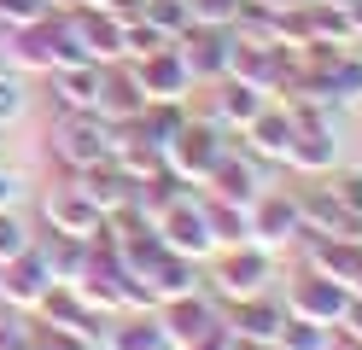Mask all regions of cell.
I'll return each mask as SVG.
<instances>
[{
    "label": "cell",
    "instance_id": "obj_1",
    "mask_svg": "<svg viewBox=\"0 0 362 350\" xmlns=\"http://www.w3.org/2000/svg\"><path fill=\"white\" fill-rule=\"evenodd\" d=\"M234 140L222 134L216 123H205V117H187V129H181L170 146H164V175L170 181H181V187H205L211 181V170L222 163V152H228Z\"/></svg>",
    "mask_w": 362,
    "mask_h": 350
},
{
    "label": "cell",
    "instance_id": "obj_2",
    "mask_svg": "<svg viewBox=\"0 0 362 350\" xmlns=\"http://www.w3.org/2000/svg\"><path fill=\"white\" fill-rule=\"evenodd\" d=\"M269 280H275V251H263V245H252V240L222 245L216 263H211V292H216V303L257 298V292H269Z\"/></svg>",
    "mask_w": 362,
    "mask_h": 350
},
{
    "label": "cell",
    "instance_id": "obj_3",
    "mask_svg": "<svg viewBox=\"0 0 362 350\" xmlns=\"http://www.w3.org/2000/svg\"><path fill=\"white\" fill-rule=\"evenodd\" d=\"M158 327H164V344L170 350H193V344H211V339L228 333V315H222V303L205 298V286H199L187 298L158 303Z\"/></svg>",
    "mask_w": 362,
    "mask_h": 350
},
{
    "label": "cell",
    "instance_id": "obj_4",
    "mask_svg": "<svg viewBox=\"0 0 362 350\" xmlns=\"http://www.w3.org/2000/svg\"><path fill=\"white\" fill-rule=\"evenodd\" d=\"M53 158L64 170H88V163H105L111 158V123L100 111H59L53 123Z\"/></svg>",
    "mask_w": 362,
    "mask_h": 350
},
{
    "label": "cell",
    "instance_id": "obj_5",
    "mask_svg": "<svg viewBox=\"0 0 362 350\" xmlns=\"http://www.w3.org/2000/svg\"><path fill=\"white\" fill-rule=\"evenodd\" d=\"M123 64H129L134 88H141V105H193V76H187V64H181L175 41L146 53V59H123Z\"/></svg>",
    "mask_w": 362,
    "mask_h": 350
},
{
    "label": "cell",
    "instance_id": "obj_6",
    "mask_svg": "<svg viewBox=\"0 0 362 350\" xmlns=\"http://www.w3.org/2000/svg\"><path fill=\"white\" fill-rule=\"evenodd\" d=\"M175 53H181V64H187L193 88H216V82H228L234 30H205V23H187V35H175Z\"/></svg>",
    "mask_w": 362,
    "mask_h": 350
},
{
    "label": "cell",
    "instance_id": "obj_7",
    "mask_svg": "<svg viewBox=\"0 0 362 350\" xmlns=\"http://www.w3.org/2000/svg\"><path fill=\"white\" fill-rule=\"evenodd\" d=\"M245 240L263 245V251L298 245L304 228H298V204H292V193H257L252 199V216H245Z\"/></svg>",
    "mask_w": 362,
    "mask_h": 350
},
{
    "label": "cell",
    "instance_id": "obj_8",
    "mask_svg": "<svg viewBox=\"0 0 362 350\" xmlns=\"http://www.w3.org/2000/svg\"><path fill=\"white\" fill-rule=\"evenodd\" d=\"M345 303H351V286H339V280H322V274H310V269L286 286V315L315 321V327H339Z\"/></svg>",
    "mask_w": 362,
    "mask_h": 350
},
{
    "label": "cell",
    "instance_id": "obj_9",
    "mask_svg": "<svg viewBox=\"0 0 362 350\" xmlns=\"http://www.w3.org/2000/svg\"><path fill=\"white\" fill-rule=\"evenodd\" d=\"M234 140H240V152H252L257 163L281 170V163H286V146H292V105H275V100H269Z\"/></svg>",
    "mask_w": 362,
    "mask_h": 350
},
{
    "label": "cell",
    "instance_id": "obj_10",
    "mask_svg": "<svg viewBox=\"0 0 362 350\" xmlns=\"http://www.w3.org/2000/svg\"><path fill=\"white\" fill-rule=\"evenodd\" d=\"M263 175H269V163H257L252 152L228 146V152H222V163L211 170V181L199 187V193H211V199H228V204H252V199L263 193Z\"/></svg>",
    "mask_w": 362,
    "mask_h": 350
},
{
    "label": "cell",
    "instance_id": "obj_11",
    "mask_svg": "<svg viewBox=\"0 0 362 350\" xmlns=\"http://www.w3.org/2000/svg\"><path fill=\"white\" fill-rule=\"evenodd\" d=\"M292 204H298V228L310 240H356V228H362L327 187H304V193H292Z\"/></svg>",
    "mask_w": 362,
    "mask_h": 350
},
{
    "label": "cell",
    "instance_id": "obj_12",
    "mask_svg": "<svg viewBox=\"0 0 362 350\" xmlns=\"http://www.w3.org/2000/svg\"><path fill=\"white\" fill-rule=\"evenodd\" d=\"M47 286H53V274H47V263H41L35 245L24 257H12V263H0V303L18 310V315H30L35 303L47 298Z\"/></svg>",
    "mask_w": 362,
    "mask_h": 350
},
{
    "label": "cell",
    "instance_id": "obj_13",
    "mask_svg": "<svg viewBox=\"0 0 362 350\" xmlns=\"http://www.w3.org/2000/svg\"><path fill=\"white\" fill-rule=\"evenodd\" d=\"M71 187H76V193L100 210V216H117V210H123V204H134V193H141V187H134V181H129L111 158H105V163H88V170H76V175H71Z\"/></svg>",
    "mask_w": 362,
    "mask_h": 350
},
{
    "label": "cell",
    "instance_id": "obj_14",
    "mask_svg": "<svg viewBox=\"0 0 362 350\" xmlns=\"http://www.w3.org/2000/svg\"><path fill=\"white\" fill-rule=\"evenodd\" d=\"M304 251V269L322 274V280H339V286L356 292V274H362V240H298Z\"/></svg>",
    "mask_w": 362,
    "mask_h": 350
},
{
    "label": "cell",
    "instance_id": "obj_15",
    "mask_svg": "<svg viewBox=\"0 0 362 350\" xmlns=\"http://www.w3.org/2000/svg\"><path fill=\"white\" fill-rule=\"evenodd\" d=\"M41 222H47V233H71V240H94L100 233V210L88 204L76 187H53L47 199H41Z\"/></svg>",
    "mask_w": 362,
    "mask_h": 350
},
{
    "label": "cell",
    "instance_id": "obj_16",
    "mask_svg": "<svg viewBox=\"0 0 362 350\" xmlns=\"http://www.w3.org/2000/svg\"><path fill=\"white\" fill-rule=\"evenodd\" d=\"M269 105V93H257V88H245V82H216L211 88V111H199V117H205V123H216L222 134H240L245 123H252V117Z\"/></svg>",
    "mask_w": 362,
    "mask_h": 350
},
{
    "label": "cell",
    "instance_id": "obj_17",
    "mask_svg": "<svg viewBox=\"0 0 362 350\" xmlns=\"http://www.w3.org/2000/svg\"><path fill=\"white\" fill-rule=\"evenodd\" d=\"M228 333L234 339H257V344H275V333L286 327V303H275L269 292H257V298H240V303H228Z\"/></svg>",
    "mask_w": 362,
    "mask_h": 350
},
{
    "label": "cell",
    "instance_id": "obj_18",
    "mask_svg": "<svg viewBox=\"0 0 362 350\" xmlns=\"http://www.w3.org/2000/svg\"><path fill=\"white\" fill-rule=\"evenodd\" d=\"M199 269H205V263L164 251V257H158V263L141 274V286H146V298H152V303H170V298H187V292L205 286V274H199Z\"/></svg>",
    "mask_w": 362,
    "mask_h": 350
},
{
    "label": "cell",
    "instance_id": "obj_19",
    "mask_svg": "<svg viewBox=\"0 0 362 350\" xmlns=\"http://www.w3.org/2000/svg\"><path fill=\"white\" fill-rule=\"evenodd\" d=\"M100 70L105 64H64L53 70V105L59 111H100Z\"/></svg>",
    "mask_w": 362,
    "mask_h": 350
},
{
    "label": "cell",
    "instance_id": "obj_20",
    "mask_svg": "<svg viewBox=\"0 0 362 350\" xmlns=\"http://www.w3.org/2000/svg\"><path fill=\"white\" fill-rule=\"evenodd\" d=\"M105 350H170L164 327H158V310H117L111 315Z\"/></svg>",
    "mask_w": 362,
    "mask_h": 350
},
{
    "label": "cell",
    "instance_id": "obj_21",
    "mask_svg": "<svg viewBox=\"0 0 362 350\" xmlns=\"http://www.w3.org/2000/svg\"><path fill=\"white\" fill-rule=\"evenodd\" d=\"M35 251H41V263H47V274L59 280V286H76V280L88 274V240H71V233H41L35 240Z\"/></svg>",
    "mask_w": 362,
    "mask_h": 350
},
{
    "label": "cell",
    "instance_id": "obj_22",
    "mask_svg": "<svg viewBox=\"0 0 362 350\" xmlns=\"http://www.w3.org/2000/svg\"><path fill=\"white\" fill-rule=\"evenodd\" d=\"M187 117H193V105H141V117H129V123H134V134H141L152 152H164L170 140L187 129Z\"/></svg>",
    "mask_w": 362,
    "mask_h": 350
},
{
    "label": "cell",
    "instance_id": "obj_23",
    "mask_svg": "<svg viewBox=\"0 0 362 350\" xmlns=\"http://www.w3.org/2000/svg\"><path fill=\"white\" fill-rule=\"evenodd\" d=\"M30 315H35L41 327H71V333H76V327H82V315H88V303H82V292H76V286H59V280H53V286H47V298H41Z\"/></svg>",
    "mask_w": 362,
    "mask_h": 350
},
{
    "label": "cell",
    "instance_id": "obj_24",
    "mask_svg": "<svg viewBox=\"0 0 362 350\" xmlns=\"http://www.w3.org/2000/svg\"><path fill=\"white\" fill-rule=\"evenodd\" d=\"M281 350H333V327H315V321H298V315H286V327L275 333Z\"/></svg>",
    "mask_w": 362,
    "mask_h": 350
},
{
    "label": "cell",
    "instance_id": "obj_25",
    "mask_svg": "<svg viewBox=\"0 0 362 350\" xmlns=\"http://www.w3.org/2000/svg\"><path fill=\"white\" fill-rule=\"evenodd\" d=\"M141 18L152 23V30H164L170 41L187 35V23H193V18H187V0H141Z\"/></svg>",
    "mask_w": 362,
    "mask_h": 350
},
{
    "label": "cell",
    "instance_id": "obj_26",
    "mask_svg": "<svg viewBox=\"0 0 362 350\" xmlns=\"http://www.w3.org/2000/svg\"><path fill=\"white\" fill-rule=\"evenodd\" d=\"M30 111V88H24V70H0V129L18 123Z\"/></svg>",
    "mask_w": 362,
    "mask_h": 350
},
{
    "label": "cell",
    "instance_id": "obj_27",
    "mask_svg": "<svg viewBox=\"0 0 362 350\" xmlns=\"http://www.w3.org/2000/svg\"><path fill=\"white\" fill-rule=\"evenodd\" d=\"M158 47H170V35L152 30L146 18H129L123 23V59H146V53H158Z\"/></svg>",
    "mask_w": 362,
    "mask_h": 350
},
{
    "label": "cell",
    "instance_id": "obj_28",
    "mask_svg": "<svg viewBox=\"0 0 362 350\" xmlns=\"http://www.w3.org/2000/svg\"><path fill=\"white\" fill-rule=\"evenodd\" d=\"M240 6H245V0H187V18L205 23V30H234Z\"/></svg>",
    "mask_w": 362,
    "mask_h": 350
},
{
    "label": "cell",
    "instance_id": "obj_29",
    "mask_svg": "<svg viewBox=\"0 0 362 350\" xmlns=\"http://www.w3.org/2000/svg\"><path fill=\"white\" fill-rule=\"evenodd\" d=\"M30 245H35V233H30L24 222H18L12 210H0V263H12V257H24Z\"/></svg>",
    "mask_w": 362,
    "mask_h": 350
},
{
    "label": "cell",
    "instance_id": "obj_30",
    "mask_svg": "<svg viewBox=\"0 0 362 350\" xmlns=\"http://www.w3.org/2000/svg\"><path fill=\"white\" fill-rule=\"evenodd\" d=\"M30 344L35 350H94L82 333H71V327H41V321H30Z\"/></svg>",
    "mask_w": 362,
    "mask_h": 350
},
{
    "label": "cell",
    "instance_id": "obj_31",
    "mask_svg": "<svg viewBox=\"0 0 362 350\" xmlns=\"http://www.w3.org/2000/svg\"><path fill=\"white\" fill-rule=\"evenodd\" d=\"M327 193H333V199H339V204H345L351 216L362 222V163H356V170H339V175H333V187H327Z\"/></svg>",
    "mask_w": 362,
    "mask_h": 350
},
{
    "label": "cell",
    "instance_id": "obj_32",
    "mask_svg": "<svg viewBox=\"0 0 362 350\" xmlns=\"http://www.w3.org/2000/svg\"><path fill=\"white\" fill-rule=\"evenodd\" d=\"M333 333H345L351 344H362V292H351V303H345V315H339Z\"/></svg>",
    "mask_w": 362,
    "mask_h": 350
},
{
    "label": "cell",
    "instance_id": "obj_33",
    "mask_svg": "<svg viewBox=\"0 0 362 350\" xmlns=\"http://www.w3.org/2000/svg\"><path fill=\"white\" fill-rule=\"evenodd\" d=\"M0 350H35L30 344V321H0Z\"/></svg>",
    "mask_w": 362,
    "mask_h": 350
},
{
    "label": "cell",
    "instance_id": "obj_34",
    "mask_svg": "<svg viewBox=\"0 0 362 350\" xmlns=\"http://www.w3.org/2000/svg\"><path fill=\"white\" fill-rule=\"evenodd\" d=\"M18 199H24V175H18V170H6V163H0V210H12Z\"/></svg>",
    "mask_w": 362,
    "mask_h": 350
},
{
    "label": "cell",
    "instance_id": "obj_35",
    "mask_svg": "<svg viewBox=\"0 0 362 350\" xmlns=\"http://www.w3.org/2000/svg\"><path fill=\"white\" fill-rule=\"evenodd\" d=\"M345 18H351V35L362 41V0H351V6H345Z\"/></svg>",
    "mask_w": 362,
    "mask_h": 350
},
{
    "label": "cell",
    "instance_id": "obj_36",
    "mask_svg": "<svg viewBox=\"0 0 362 350\" xmlns=\"http://www.w3.org/2000/svg\"><path fill=\"white\" fill-rule=\"evenodd\" d=\"M356 292H362V274H356Z\"/></svg>",
    "mask_w": 362,
    "mask_h": 350
},
{
    "label": "cell",
    "instance_id": "obj_37",
    "mask_svg": "<svg viewBox=\"0 0 362 350\" xmlns=\"http://www.w3.org/2000/svg\"><path fill=\"white\" fill-rule=\"evenodd\" d=\"M356 240H362V228H356Z\"/></svg>",
    "mask_w": 362,
    "mask_h": 350
},
{
    "label": "cell",
    "instance_id": "obj_38",
    "mask_svg": "<svg viewBox=\"0 0 362 350\" xmlns=\"http://www.w3.org/2000/svg\"><path fill=\"white\" fill-rule=\"evenodd\" d=\"M94 350H105V344H94Z\"/></svg>",
    "mask_w": 362,
    "mask_h": 350
},
{
    "label": "cell",
    "instance_id": "obj_39",
    "mask_svg": "<svg viewBox=\"0 0 362 350\" xmlns=\"http://www.w3.org/2000/svg\"><path fill=\"white\" fill-rule=\"evenodd\" d=\"M351 350H362V344H351Z\"/></svg>",
    "mask_w": 362,
    "mask_h": 350
}]
</instances>
